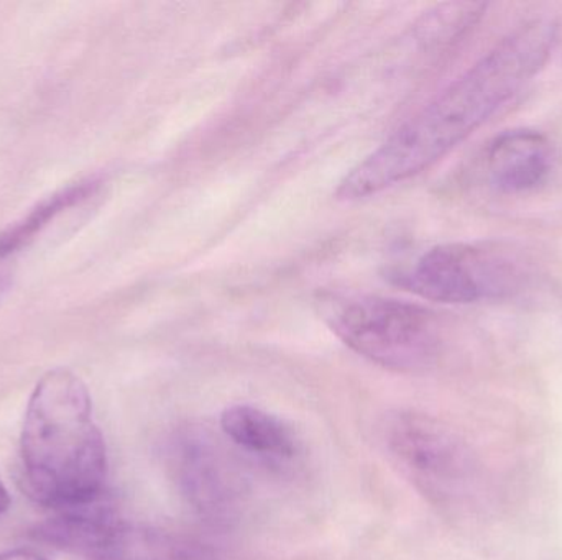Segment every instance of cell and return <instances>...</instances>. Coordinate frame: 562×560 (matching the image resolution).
Listing matches in <instances>:
<instances>
[{
	"mask_svg": "<svg viewBox=\"0 0 562 560\" xmlns=\"http://www.w3.org/2000/svg\"><path fill=\"white\" fill-rule=\"evenodd\" d=\"M558 38L560 23L550 16L512 30L352 168L337 186V199L375 196L438 163L540 75Z\"/></svg>",
	"mask_w": 562,
	"mask_h": 560,
	"instance_id": "6da1fadb",
	"label": "cell"
},
{
	"mask_svg": "<svg viewBox=\"0 0 562 560\" xmlns=\"http://www.w3.org/2000/svg\"><path fill=\"white\" fill-rule=\"evenodd\" d=\"M20 457L26 490L40 505L76 512L101 500L108 449L88 387L68 368L46 372L33 388Z\"/></svg>",
	"mask_w": 562,
	"mask_h": 560,
	"instance_id": "7a4b0ae2",
	"label": "cell"
},
{
	"mask_svg": "<svg viewBox=\"0 0 562 560\" xmlns=\"http://www.w3.org/2000/svg\"><path fill=\"white\" fill-rule=\"evenodd\" d=\"M323 315L347 347L390 370H423L438 357V321L415 302L385 296H337L327 299Z\"/></svg>",
	"mask_w": 562,
	"mask_h": 560,
	"instance_id": "3957f363",
	"label": "cell"
},
{
	"mask_svg": "<svg viewBox=\"0 0 562 560\" xmlns=\"http://www.w3.org/2000/svg\"><path fill=\"white\" fill-rule=\"evenodd\" d=\"M398 283L428 301L472 305L517 295L528 272L517 256L495 247L442 243L423 253Z\"/></svg>",
	"mask_w": 562,
	"mask_h": 560,
	"instance_id": "277c9868",
	"label": "cell"
},
{
	"mask_svg": "<svg viewBox=\"0 0 562 560\" xmlns=\"http://www.w3.org/2000/svg\"><path fill=\"white\" fill-rule=\"evenodd\" d=\"M33 536L86 560H211L204 549L187 539L91 506L43 523Z\"/></svg>",
	"mask_w": 562,
	"mask_h": 560,
	"instance_id": "5b68a950",
	"label": "cell"
},
{
	"mask_svg": "<svg viewBox=\"0 0 562 560\" xmlns=\"http://www.w3.org/2000/svg\"><path fill=\"white\" fill-rule=\"evenodd\" d=\"M386 453L429 499L448 503L465 493L474 464L464 444L435 418L396 411L383 424Z\"/></svg>",
	"mask_w": 562,
	"mask_h": 560,
	"instance_id": "8992f818",
	"label": "cell"
},
{
	"mask_svg": "<svg viewBox=\"0 0 562 560\" xmlns=\"http://www.w3.org/2000/svg\"><path fill=\"white\" fill-rule=\"evenodd\" d=\"M168 466L181 495L201 516L221 523L236 515L243 480L206 431H178L170 441Z\"/></svg>",
	"mask_w": 562,
	"mask_h": 560,
	"instance_id": "52a82bcc",
	"label": "cell"
},
{
	"mask_svg": "<svg viewBox=\"0 0 562 560\" xmlns=\"http://www.w3.org/2000/svg\"><path fill=\"white\" fill-rule=\"evenodd\" d=\"M557 164L553 144L533 128H514L495 137L485 151L488 184L504 194H527L550 181Z\"/></svg>",
	"mask_w": 562,
	"mask_h": 560,
	"instance_id": "ba28073f",
	"label": "cell"
},
{
	"mask_svg": "<svg viewBox=\"0 0 562 560\" xmlns=\"http://www.w3.org/2000/svg\"><path fill=\"white\" fill-rule=\"evenodd\" d=\"M221 427L236 446L247 453L290 459L297 450L296 437L284 421L250 404H236L224 410Z\"/></svg>",
	"mask_w": 562,
	"mask_h": 560,
	"instance_id": "9c48e42d",
	"label": "cell"
},
{
	"mask_svg": "<svg viewBox=\"0 0 562 560\" xmlns=\"http://www.w3.org/2000/svg\"><path fill=\"white\" fill-rule=\"evenodd\" d=\"M15 259H9L0 253V301H2L9 286L12 285V263Z\"/></svg>",
	"mask_w": 562,
	"mask_h": 560,
	"instance_id": "30bf717a",
	"label": "cell"
},
{
	"mask_svg": "<svg viewBox=\"0 0 562 560\" xmlns=\"http://www.w3.org/2000/svg\"><path fill=\"white\" fill-rule=\"evenodd\" d=\"M0 560H46L43 556L36 555L26 549H13V551L0 552Z\"/></svg>",
	"mask_w": 562,
	"mask_h": 560,
	"instance_id": "8fae6325",
	"label": "cell"
},
{
	"mask_svg": "<svg viewBox=\"0 0 562 560\" xmlns=\"http://www.w3.org/2000/svg\"><path fill=\"white\" fill-rule=\"evenodd\" d=\"M10 505H12V500H10L9 492H7L3 483L0 482V515L9 512Z\"/></svg>",
	"mask_w": 562,
	"mask_h": 560,
	"instance_id": "7c38bea8",
	"label": "cell"
}]
</instances>
